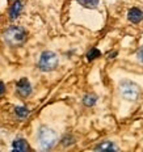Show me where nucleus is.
<instances>
[{"mask_svg":"<svg viewBox=\"0 0 143 152\" xmlns=\"http://www.w3.org/2000/svg\"><path fill=\"white\" fill-rule=\"evenodd\" d=\"M4 42L11 47H17L21 46L26 39V31L21 26H11L3 34Z\"/></svg>","mask_w":143,"mask_h":152,"instance_id":"obj_1","label":"nucleus"},{"mask_svg":"<svg viewBox=\"0 0 143 152\" xmlns=\"http://www.w3.org/2000/svg\"><path fill=\"white\" fill-rule=\"evenodd\" d=\"M16 89H17V93L20 94L21 97H28L32 93V85L26 77H23L21 80L17 81Z\"/></svg>","mask_w":143,"mask_h":152,"instance_id":"obj_5","label":"nucleus"},{"mask_svg":"<svg viewBox=\"0 0 143 152\" xmlns=\"http://www.w3.org/2000/svg\"><path fill=\"white\" fill-rule=\"evenodd\" d=\"M21 11H23V3L18 1V0H16L13 4L11 5V9H9V18H11L12 21L16 20V18L20 16Z\"/></svg>","mask_w":143,"mask_h":152,"instance_id":"obj_7","label":"nucleus"},{"mask_svg":"<svg viewBox=\"0 0 143 152\" xmlns=\"http://www.w3.org/2000/svg\"><path fill=\"white\" fill-rule=\"evenodd\" d=\"M4 92H5V85H4V83H1V81H0V96H1Z\"/></svg>","mask_w":143,"mask_h":152,"instance_id":"obj_16","label":"nucleus"},{"mask_svg":"<svg viewBox=\"0 0 143 152\" xmlns=\"http://www.w3.org/2000/svg\"><path fill=\"white\" fill-rule=\"evenodd\" d=\"M38 143H40V147L45 151L53 148L54 144L56 143V134L54 132V130L42 126L38 131Z\"/></svg>","mask_w":143,"mask_h":152,"instance_id":"obj_4","label":"nucleus"},{"mask_svg":"<svg viewBox=\"0 0 143 152\" xmlns=\"http://www.w3.org/2000/svg\"><path fill=\"white\" fill-rule=\"evenodd\" d=\"M136 58H138V61L143 63V45L138 49V51H136Z\"/></svg>","mask_w":143,"mask_h":152,"instance_id":"obj_15","label":"nucleus"},{"mask_svg":"<svg viewBox=\"0 0 143 152\" xmlns=\"http://www.w3.org/2000/svg\"><path fill=\"white\" fill-rule=\"evenodd\" d=\"M15 113H16V115H17L20 119H24V118H26V117L29 115V110H28L25 106L15 107Z\"/></svg>","mask_w":143,"mask_h":152,"instance_id":"obj_12","label":"nucleus"},{"mask_svg":"<svg viewBox=\"0 0 143 152\" xmlns=\"http://www.w3.org/2000/svg\"><path fill=\"white\" fill-rule=\"evenodd\" d=\"M58 63H59L58 55L54 51L47 50V51H43L41 54L40 61H38V68L43 72H50L58 67Z\"/></svg>","mask_w":143,"mask_h":152,"instance_id":"obj_2","label":"nucleus"},{"mask_svg":"<svg viewBox=\"0 0 143 152\" xmlns=\"http://www.w3.org/2000/svg\"><path fill=\"white\" fill-rule=\"evenodd\" d=\"M74 142H75V139L72 137H65L62 139V144L63 145H71Z\"/></svg>","mask_w":143,"mask_h":152,"instance_id":"obj_14","label":"nucleus"},{"mask_svg":"<svg viewBox=\"0 0 143 152\" xmlns=\"http://www.w3.org/2000/svg\"><path fill=\"white\" fill-rule=\"evenodd\" d=\"M120 93L121 96L128 101H136L141 94V88L138 84L130 80H123L120 84Z\"/></svg>","mask_w":143,"mask_h":152,"instance_id":"obj_3","label":"nucleus"},{"mask_svg":"<svg viewBox=\"0 0 143 152\" xmlns=\"http://www.w3.org/2000/svg\"><path fill=\"white\" fill-rule=\"evenodd\" d=\"M101 55V53H100V50H97L96 47H93V49H91L89 51H88V54H87V59L88 61H93V59H96V58H98V56Z\"/></svg>","mask_w":143,"mask_h":152,"instance_id":"obj_13","label":"nucleus"},{"mask_svg":"<svg viewBox=\"0 0 143 152\" xmlns=\"http://www.w3.org/2000/svg\"><path fill=\"white\" fill-rule=\"evenodd\" d=\"M97 102V96L95 94H85L83 97V104L85 106H93Z\"/></svg>","mask_w":143,"mask_h":152,"instance_id":"obj_11","label":"nucleus"},{"mask_svg":"<svg viewBox=\"0 0 143 152\" xmlns=\"http://www.w3.org/2000/svg\"><path fill=\"white\" fill-rule=\"evenodd\" d=\"M95 150L96 151H116L117 150V147L114 145L112 142H103L101 144H98L95 147Z\"/></svg>","mask_w":143,"mask_h":152,"instance_id":"obj_9","label":"nucleus"},{"mask_svg":"<svg viewBox=\"0 0 143 152\" xmlns=\"http://www.w3.org/2000/svg\"><path fill=\"white\" fill-rule=\"evenodd\" d=\"M28 148H29V145H28L26 140H24V139H16L13 144H12V150L17 152H25L28 151Z\"/></svg>","mask_w":143,"mask_h":152,"instance_id":"obj_8","label":"nucleus"},{"mask_svg":"<svg viewBox=\"0 0 143 152\" xmlns=\"http://www.w3.org/2000/svg\"><path fill=\"white\" fill-rule=\"evenodd\" d=\"M80 5H83L84 8H89V9H95L98 5V0H76Z\"/></svg>","mask_w":143,"mask_h":152,"instance_id":"obj_10","label":"nucleus"},{"mask_svg":"<svg viewBox=\"0 0 143 152\" xmlns=\"http://www.w3.org/2000/svg\"><path fill=\"white\" fill-rule=\"evenodd\" d=\"M128 18L133 24H139L143 20V11L139 8H131L128 12Z\"/></svg>","mask_w":143,"mask_h":152,"instance_id":"obj_6","label":"nucleus"}]
</instances>
